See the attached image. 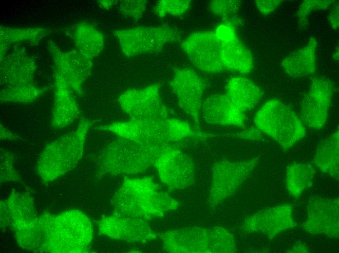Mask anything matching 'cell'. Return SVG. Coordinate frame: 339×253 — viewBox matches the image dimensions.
I'll list each match as a JSON object with an SVG mask.
<instances>
[{"label": "cell", "instance_id": "obj_31", "mask_svg": "<svg viewBox=\"0 0 339 253\" xmlns=\"http://www.w3.org/2000/svg\"><path fill=\"white\" fill-rule=\"evenodd\" d=\"M118 10L123 17L134 20L140 19L144 15L148 5L145 0H122L118 2Z\"/></svg>", "mask_w": 339, "mask_h": 253}, {"label": "cell", "instance_id": "obj_24", "mask_svg": "<svg viewBox=\"0 0 339 253\" xmlns=\"http://www.w3.org/2000/svg\"><path fill=\"white\" fill-rule=\"evenodd\" d=\"M225 94L245 112L254 109L262 97L260 87L251 79L244 76L230 78L225 87Z\"/></svg>", "mask_w": 339, "mask_h": 253}, {"label": "cell", "instance_id": "obj_3", "mask_svg": "<svg viewBox=\"0 0 339 253\" xmlns=\"http://www.w3.org/2000/svg\"><path fill=\"white\" fill-rule=\"evenodd\" d=\"M119 137L142 144L174 145L188 139L201 138L203 132L194 129L183 120L171 117L148 120H131L98 126Z\"/></svg>", "mask_w": 339, "mask_h": 253}, {"label": "cell", "instance_id": "obj_22", "mask_svg": "<svg viewBox=\"0 0 339 253\" xmlns=\"http://www.w3.org/2000/svg\"><path fill=\"white\" fill-rule=\"evenodd\" d=\"M73 93L60 74L54 69V101L50 123L54 128H64L78 117L79 106Z\"/></svg>", "mask_w": 339, "mask_h": 253}, {"label": "cell", "instance_id": "obj_38", "mask_svg": "<svg viewBox=\"0 0 339 253\" xmlns=\"http://www.w3.org/2000/svg\"><path fill=\"white\" fill-rule=\"evenodd\" d=\"M115 0H100L97 1L98 6L102 9L109 10L118 4Z\"/></svg>", "mask_w": 339, "mask_h": 253}, {"label": "cell", "instance_id": "obj_19", "mask_svg": "<svg viewBox=\"0 0 339 253\" xmlns=\"http://www.w3.org/2000/svg\"><path fill=\"white\" fill-rule=\"evenodd\" d=\"M303 230L312 235L339 236V198H317L309 201Z\"/></svg>", "mask_w": 339, "mask_h": 253}, {"label": "cell", "instance_id": "obj_2", "mask_svg": "<svg viewBox=\"0 0 339 253\" xmlns=\"http://www.w3.org/2000/svg\"><path fill=\"white\" fill-rule=\"evenodd\" d=\"M111 203L113 214L146 221L162 217L180 205L150 177L125 178Z\"/></svg>", "mask_w": 339, "mask_h": 253}, {"label": "cell", "instance_id": "obj_34", "mask_svg": "<svg viewBox=\"0 0 339 253\" xmlns=\"http://www.w3.org/2000/svg\"><path fill=\"white\" fill-rule=\"evenodd\" d=\"M241 2L236 0H214L209 2L211 12L225 20L229 18L239 10Z\"/></svg>", "mask_w": 339, "mask_h": 253}, {"label": "cell", "instance_id": "obj_30", "mask_svg": "<svg viewBox=\"0 0 339 253\" xmlns=\"http://www.w3.org/2000/svg\"><path fill=\"white\" fill-rule=\"evenodd\" d=\"M192 1L189 0H160L157 1L153 11L159 18L167 16L179 17L189 9Z\"/></svg>", "mask_w": 339, "mask_h": 253}, {"label": "cell", "instance_id": "obj_10", "mask_svg": "<svg viewBox=\"0 0 339 253\" xmlns=\"http://www.w3.org/2000/svg\"><path fill=\"white\" fill-rule=\"evenodd\" d=\"M180 47L190 63L200 71L217 73L226 71L221 58V41L214 31L193 33L181 41Z\"/></svg>", "mask_w": 339, "mask_h": 253}, {"label": "cell", "instance_id": "obj_12", "mask_svg": "<svg viewBox=\"0 0 339 253\" xmlns=\"http://www.w3.org/2000/svg\"><path fill=\"white\" fill-rule=\"evenodd\" d=\"M180 108L198 125L207 83L194 70L175 69L170 82Z\"/></svg>", "mask_w": 339, "mask_h": 253}, {"label": "cell", "instance_id": "obj_32", "mask_svg": "<svg viewBox=\"0 0 339 253\" xmlns=\"http://www.w3.org/2000/svg\"><path fill=\"white\" fill-rule=\"evenodd\" d=\"M334 0H305L299 5L297 12V17L300 25L304 26L307 22L308 17L315 11L326 9L333 4Z\"/></svg>", "mask_w": 339, "mask_h": 253}, {"label": "cell", "instance_id": "obj_11", "mask_svg": "<svg viewBox=\"0 0 339 253\" xmlns=\"http://www.w3.org/2000/svg\"><path fill=\"white\" fill-rule=\"evenodd\" d=\"M122 110L131 120H148L170 117L169 108L161 95L158 83L123 92L118 98Z\"/></svg>", "mask_w": 339, "mask_h": 253}, {"label": "cell", "instance_id": "obj_26", "mask_svg": "<svg viewBox=\"0 0 339 253\" xmlns=\"http://www.w3.org/2000/svg\"><path fill=\"white\" fill-rule=\"evenodd\" d=\"M339 127L318 145L313 164L321 173L338 180L339 173Z\"/></svg>", "mask_w": 339, "mask_h": 253}, {"label": "cell", "instance_id": "obj_6", "mask_svg": "<svg viewBox=\"0 0 339 253\" xmlns=\"http://www.w3.org/2000/svg\"><path fill=\"white\" fill-rule=\"evenodd\" d=\"M163 250L172 253H230L235 239L224 228L190 227L167 230L160 235Z\"/></svg>", "mask_w": 339, "mask_h": 253}, {"label": "cell", "instance_id": "obj_37", "mask_svg": "<svg viewBox=\"0 0 339 253\" xmlns=\"http://www.w3.org/2000/svg\"><path fill=\"white\" fill-rule=\"evenodd\" d=\"M20 137L17 134L7 129L0 123V139L1 141L8 140H18Z\"/></svg>", "mask_w": 339, "mask_h": 253}, {"label": "cell", "instance_id": "obj_5", "mask_svg": "<svg viewBox=\"0 0 339 253\" xmlns=\"http://www.w3.org/2000/svg\"><path fill=\"white\" fill-rule=\"evenodd\" d=\"M92 122L83 118L76 128L48 144L37 164L38 176L45 182L54 181L73 169L81 160Z\"/></svg>", "mask_w": 339, "mask_h": 253}, {"label": "cell", "instance_id": "obj_13", "mask_svg": "<svg viewBox=\"0 0 339 253\" xmlns=\"http://www.w3.org/2000/svg\"><path fill=\"white\" fill-rule=\"evenodd\" d=\"M332 82L324 77L313 78L308 91L300 105V117L305 126L320 129L325 125L329 116L333 94Z\"/></svg>", "mask_w": 339, "mask_h": 253}, {"label": "cell", "instance_id": "obj_23", "mask_svg": "<svg viewBox=\"0 0 339 253\" xmlns=\"http://www.w3.org/2000/svg\"><path fill=\"white\" fill-rule=\"evenodd\" d=\"M317 41L309 39L307 44L285 57L281 68L287 75L293 77H304L313 75L317 70Z\"/></svg>", "mask_w": 339, "mask_h": 253}, {"label": "cell", "instance_id": "obj_25", "mask_svg": "<svg viewBox=\"0 0 339 253\" xmlns=\"http://www.w3.org/2000/svg\"><path fill=\"white\" fill-rule=\"evenodd\" d=\"M73 39L75 49L93 60L100 54L105 47L103 32L86 21H79L74 25Z\"/></svg>", "mask_w": 339, "mask_h": 253}, {"label": "cell", "instance_id": "obj_9", "mask_svg": "<svg viewBox=\"0 0 339 253\" xmlns=\"http://www.w3.org/2000/svg\"><path fill=\"white\" fill-rule=\"evenodd\" d=\"M258 164L257 158L220 161L212 167L208 202L211 206L221 204L233 194L249 177Z\"/></svg>", "mask_w": 339, "mask_h": 253}, {"label": "cell", "instance_id": "obj_21", "mask_svg": "<svg viewBox=\"0 0 339 253\" xmlns=\"http://www.w3.org/2000/svg\"><path fill=\"white\" fill-rule=\"evenodd\" d=\"M201 114L207 123L240 127L246 121L245 112L224 94L211 95L203 101Z\"/></svg>", "mask_w": 339, "mask_h": 253}, {"label": "cell", "instance_id": "obj_7", "mask_svg": "<svg viewBox=\"0 0 339 253\" xmlns=\"http://www.w3.org/2000/svg\"><path fill=\"white\" fill-rule=\"evenodd\" d=\"M254 122L259 130L284 149L293 146L306 135L305 126L300 116L280 100L265 102L256 112Z\"/></svg>", "mask_w": 339, "mask_h": 253}, {"label": "cell", "instance_id": "obj_15", "mask_svg": "<svg viewBox=\"0 0 339 253\" xmlns=\"http://www.w3.org/2000/svg\"><path fill=\"white\" fill-rule=\"evenodd\" d=\"M47 49L53 58L54 69L60 74L73 92L82 96L84 83L93 68V59L75 48L64 51L52 41L48 42Z\"/></svg>", "mask_w": 339, "mask_h": 253}, {"label": "cell", "instance_id": "obj_20", "mask_svg": "<svg viewBox=\"0 0 339 253\" xmlns=\"http://www.w3.org/2000/svg\"><path fill=\"white\" fill-rule=\"evenodd\" d=\"M36 62L26 50L17 47L0 59V83L3 88L36 84L34 75Z\"/></svg>", "mask_w": 339, "mask_h": 253}, {"label": "cell", "instance_id": "obj_40", "mask_svg": "<svg viewBox=\"0 0 339 253\" xmlns=\"http://www.w3.org/2000/svg\"><path fill=\"white\" fill-rule=\"evenodd\" d=\"M333 58L336 60L338 61L339 60V47L337 46L333 53Z\"/></svg>", "mask_w": 339, "mask_h": 253}, {"label": "cell", "instance_id": "obj_8", "mask_svg": "<svg viewBox=\"0 0 339 253\" xmlns=\"http://www.w3.org/2000/svg\"><path fill=\"white\" fill-rule=\"evenodd\" d=\"M113 34L123 54L128 58L158 53L168 45L179 41L182 36L178 29L167 24L119 29Z\"/></svg>", "mask_w": 339, "mask_h": 253}, {"label": "cell", "instance_id": "obj_16", "mask_svg": "<svg viewBox=\"0 0 339 253\" xmlns=\"http://www.w3.org/2000/svg\"><path fill=\"white\" fill-rule=\"evenodd\" d=\"M214 32L221 41V58L226 71L242 75L250 73L253 69L252 55L237 36L233 22L229 18L225 20Z\"/></svg>", "mask_w": 339, "mask_h": 253}, {"label": "cell", "instance_id": "obj_1", "mask_svg": "<svg viewBox=\"0 0 339 253\" xmlns=\"http://www.w3.org/2000/svg\"><path fill=\"white\" fill-rule=\"evenodd\" d=\"M93 226L82 212L71 209L37 217L34 234L40 253L85 252L93 238Z\"/></svg>", "mask_w": 339, "mask_h": 253}, {"label": "cell", "instance_id": "obj_28", "mask_svg": "<svg viewBox=\"0 0 339 253\" xmlns=\"http://www.w3.org/2000/svg\"><path fill=\"white\" fill-rule=\"evenodd\" d=\"M316 170L308 163H295L289 165L286 170L285 186L291 196L298 197L313 185Z\"/></svg>", "mask_w": 339, "mask_h": 253}, {"label": "cell", "instance_id": "obj_29", "mask_svg": "<svg viewBox=\"0 0 339 253\" xmlns=\"http://www.w3.org/2000/svg\"><path fill=\"white\" fill-rule=\"evenodd\" d=\"M47 90V87L37 84L3 88L0 92V101L1 103H32L43 95Z\"/></svg>", "mask_w": 339, "mask_h": 253}, {"label": "cell", "instance_id": "obj_35", "mask_svg": "<svg viewBox=\"0 0 339 253\" xmlns=\"http://www.w3.org/2000/svg\"><path fill=\"white\" fill-rule=\"evenodd\" d=\"M282 1L279 0H258L255 1V3L256 8L261 13L268 15L274 11Z\"/></svg>", "mask_w": 339, "mask_h": 253}, {"label": "cell", "instance_id": "obj_33", "mask_svg": "<svg viewBox=\"0 0 339 253\" xmlns=\"http://www.w3.org/2000/svg\"><path fill=\"white\" fill-rule=\"evenodd\" d=\"M0 182L21 181V179L14 167V158L6 149L0 150Z\"/></svg>", "mask_w": 339, "mask_h": 253}, {"label": "cell", "instance_id": "obj_27", "mask_svg": "<svg viewBox=\"0 0 339 253\" xmlns=\"http://www.w3.org/2000/svg\"><path fill=\"white\" fill-rule=\"evenodd\" d=\"M50 33V29L40 26L13 27L0 26V59L3 58L12 45L22 42L38 44Z\"/></svg>", "mask_w": 339, "mask_h": 253}, {"label": "cell", "instance_id": "obj_17", "mask_svg": "<svg viewBox=\"0 0 339 253\" xmlns=\"http://www.w3.org/2000/svg\"><path fill=\"white\" fill-rule=\"evenodd\" d=\"M292 206L288 203L261 210L246 217L242 230L248 233L261 234L271 238L296 226Z\"/></svg>", "mask_w": 339, "mask_h": 253}, {"label": "cell", "instance_id": "obj_14", "mask_svg": "<svg viewBox=\"0 0 339 253\" xmlns=\"http://www.w3.org/2000/svg\"><path fill=\"white\" fill-rule=\"evenodd\" d=\"M154 166L161 181L171 190L185 189L194 181L195 167L192 160L174 145L159 155Z\"/></svg>", "mask_w": 339, "mask_h": 253}, {"label": "cell", "instance_id": "obj_39", "mask_svg": "<svg viewBox=\"0 0 339 253\" xmlns=\"http://www.w3.org/2000/svg\"><path fill=\"white\" fill-rule=\"evenodd\" d=\"M308 249L307 247L301 244H297L294 245L290 250V253H307Z\"/></svg>", "mask_w": 339, "mask_h": 253}, {"label": "cell", "instance_id": "obj_4", "mask_svg": "<svg viewBox=\"0 0 339 253\" xmlns=\"http://www.w3.org/2000/svg\"><path fill=\"white\" fill-rule=\"evenodd\" d=\"M171 145L142 144L119 137L101 152L97 159V172L113 176L143 173L154 165L159 155Z\"/></svg>", "mask_w": 339, "mask_h": 253}, {"label": "cell", "instance_id": "obj_36", "mask_svg": "<svg viewBox=\"0 0 339 253\" xmlns=\"http://www.w3.org/2000/svg\"><path fill=\"white\" fill-rule=\"evenodd\" d=\"M329 21L332 28L337 30L339 27V3L334 2L329 15Z\"/></svg>", "mask_w": 339, "mask_h": 253}, {"label": "cell", "instance_id": "obj_18", "mask_svg": "<svg viewBox=\"0 0 339 253\" xmlns=\"http://www.w3.org/2000/svg\"><path fill=\"white\" fill-rule=\"evenodd\" d=\"M98 227L103 235L113 239L146 243L155 240L157 235L143 219L112 214L103 216Z\"/></svg>", "mask_w": 339, "mask_h": 253}]
</instances>
